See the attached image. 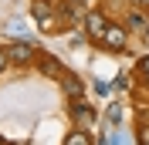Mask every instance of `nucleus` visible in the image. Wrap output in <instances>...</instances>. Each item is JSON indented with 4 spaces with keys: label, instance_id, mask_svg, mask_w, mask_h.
Masks as SVG:
<instances>
[{
    "label": "nucleus",
    "instance_id": "nucleus-1",
    "mask_svg": "<svg viewBox=\"0 0 149 145\" xmlns=\"http://www.w3.org/2000/svg\"><path fill=\"white\" fill-rule=\"evenodd\" d=\"M102 44L109 47V51H122V47H125V30H122L119 24H109L105 34H102Z\"/></svg>",
    "mask_w": 149,
    "mask_h": 145
},
{
    "label": "nucleus",
    "instance_id": "nucleus-2",
    "mask_svg": "<svg viewBox=\"0 0 149 145\" xmlns=\"http://www.w3.org/2000/svg\"><path fill=\"white\" fill-rule=\"evenodd\" d=\"M7 54H10V61L27 64V61H34V44H31V41H17V44L7 47Z\"/></svg>",
    "mask_w": 149,
    "mask_h": 145
},
{
    "label": "nucleus",
    "instance_id": "nucleus-3",
    "mask_svg": "<svg viewBox=\"0 0 149 145\" xmlns=\"http://www.w3.org/2000/svg\"><path fill=\"white\" fill-rule=\"evenodd\" d=\"M85 27H88V34L95 37V41H102V34H105V27H109V20H105V14H88V20H85Z\"/></svg>",
    "mask_w": 149,
    "mask_h": 145
},
{
    "label": "nucleus",
    "instance_id": "nucleus-4",
    "mask_svg": "<svg viewBox=\"0 0 149 145\" xmlns=\"http://www.w3.org/2000/svg\"><path fill=\"white\" fill-rule=\"evenodd\" d=\"M74 122H78V125H81V132H85V128H92V125H95V118L88 115V108H85L81 101H78V105H74Z\"/></svg>",
    "mask_w": 149,
    "mask_h": 145
},
{
    "label": "nucleus",
    "instance_id": "nucleus-5",
    "mask_svg": "<svg viewBox=\"0 0 149 145\" xmlns=\"http://www.w3.org/2000/svg\"><path fill=\"white\" fill-rule=\"evenodd\" d=\"M41 71L44 74H61V64H58L51 54H41Z\"/></svg>",
    "mask_w": 149,
    "mask_h": 145
},
{
    "label": "nucleus",
    "instance_id": "nucleus-6",
    "mask_svg": "<svg viewBox=\"0 0 149 145\" xmlns=\"http://www.w3.org/2000/svg\"><path fill=\"white\" fill-rule=\"evenodd\" d=\"M65 95L68 98H81V81L78 78H65Z\"/></svg>",
    "mask_w": 149,
    "mask_h": 145
},
{
    "label": "nucleus",
    "instance_id": "nucleus-7",
    "mask_svg": "<svg viewBox=\"0 0 149 145\" xmlns=\"http://www.w3.org/2000/svg\"><path fill=\"white\" fill-rule=\"evenodd\" d=\"M65 145H88V135H85L81 128H78V132H71V135L65 138Z\"/></svg>",
    "mask_w": 149,
    "mask_h": 145
},
{
    "label": "nucleus",
    "instance_id": "nucleus-8",
    "mask_svg": "<svg viewBox=\"0 0 149 145\" xmlns=\"http://www.w3.org/2000/svg\"><path fill=\"white\" fill-rule=\"evenodd\" d=\"M31 14H34V17H44V14H51V3H47V0H37L34 7H31Z\"/></svg>",
    "mask_w": 149,
    "mask_h": 145
},
{
    "label": "nucleus",
    "instance_id": "nucleus-9",
    "mask_svg": "<svg viewBox=\"0 0 149 145\" xmlns=\"http://www.w3.org/2000/svg\"><path fill=\"white\" fill-rule=\"evenodd\" d=\"M109 122H112V125H119V122H122V108H119V105H112V108H109Z\"/></svg>",
    "mask_w": 149,
    "mask_h": 145
},
{
    "label": "nucleus",
    "instance_id": "nucleus-10",
    "mask_svg": "<svg viewBox=\"0 0 149 145\" xmlns=\"http://www.w3.org/2000/svg\"><path fill=\"white\" fill-rule=\"evenodd\" d=\"M14 34H17V37H24V34H27V30H24V24H20V20H10V37H14Z\"/></svg>",
    "mask_w": 149,
    "mask_h": 145
},
{
    "label": "nucleus",
    "instance_id": "nucleus-11",
    "mask_svg": "<svg viewBox=\"0 0 149 145\" xmlns=\"http://www.w3.org/2000/svg\"><path fill=\"white\" fill-rule=\"evenodd\" d=\"M129 27H136V30H142V17H139V14H132V17H129Z\"/></svg>",
    "mask_w": 149,
    "mask_h": 145
},
{
    "label": "nucleus",
    "instance_id": "nucleus-12",
    "mask_svg": "<svg viewBox=\"0 0 149 145\" xmlns=\"http://www.w3.org/2000/svg\"><path fill=\"white\" fill-rule=\"evenodd\" d=\"M139 71L149 78V54H146V57H139Z\"/></svg>",
    "mask_w": 149,
    "mask_h": 145
},
{
    "label": "nucleus",
    "instance_id": "nucleus-13",
    "mask_svg": "<svg viewBox=\"0 0 149 145\" xmlns=\"http://www.w3.org/2000/svg\"><path fill=\"white\" fill-rule=\"evenodd\" d=\"M7 64H10V54H7V51H0V71H7Z\"/></svg>",
    "mask_w": 149,
    "mask_h": 145
},
{
    "label": "nucleus",
    "instance_id": "nucleus-14",
    "mask_svg": "<svg viewBox=\"0 0 149 145\" xmlns=\"http://www.w3.org/2000/svg\"><path fill=\"white\" fill-rule=\"evenodd\" d=\"M115 88L125 91V88H129V78H125V74H119V78H115Z\"/></svg>",
    "mask_w": 149,
    "mask_h": 145
},
{
    "label": "nucleus",
    "instance_id": "nucleus-15",
    "mask_svg": "<svg viewBox=\"0 0 149 145\" xmlns=\"http://www.w3.org/2000/svg\"><path fill=\"white\" fill-rule=\"evenodd\" d=\"M142 142H149V128H142Z\"/></svg>",
    "mask_w": 149,
    "mask_h": 145
},
{
    "label": "nucleus",
    "instance_id": "nucleus-16",
    "mask_svg": "<svg viewBox=\"0 0 149 145\" xmlns=\"http://www.w3.org/2000/svg\"><path fill=\"white\" fill-rule=\"evenodd\" d=\"M139 7H146V10H149V0H139Z\"/></svg>",
    "mask_w": 149,
    "mask_h": 145
},
{
    "label": "nucleus",
    "instance_id": "nucleus-17",
    "mask_svg": "<svg viewBox=\"0 0 149 145\" xmlns=\"http://www.w3.org/2000/svg\"><path fill=\"white\" fill-rule=\"evenodd\" d=\"M71 3H85V0H71Z\"/></svg>",
    "mask_w": 149,
    "mask_h": 145
},
{
    "label": "nucleus",
    "instance_id": "nucleus-18",
    "mask_svg": "<svg viewBox=\"0 0 149 145\" xmlns=\"http://www.w3.org/2000/svg\"><path fill=\"white\" fill-rule=\"evenodd\" d=\"M142 145H149V142H142Z\"/></svg>",
    "mask_w": 149,
    "mask_h": 145
},
{
    "label": "nucleus",
    "instance_id": "nucleus-19",
    "mask_svg": "<svg viewBox=\"0 0 149 145\" xmlns=\"http://www.w3.org/2000/svg\"><path fill=\"white\" fill-rule=\"evenodd\" d=\"M102 145H105V142H102Z\"/></svg>",
    "mask_w": 149,
    "mask_h": 145
}]
</instances>
